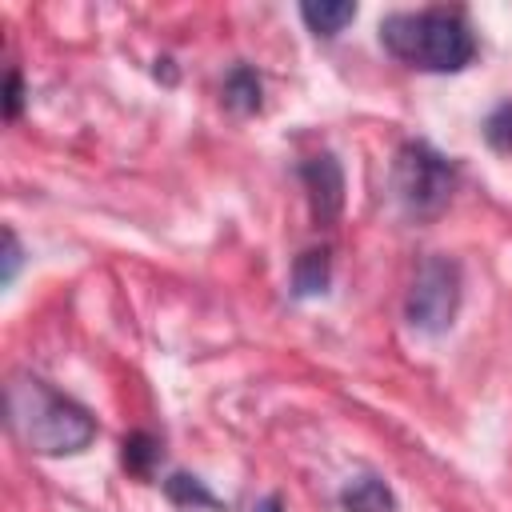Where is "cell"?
Listing matches in <instances>:
<instances>
[{
	"label": "cell",
	"mask_w": 512,
	"mask_h": 512,
	"mask_svg": "<svg viewBox=\"0 0 512 512\" xmlns=\"http://www.w3.org/2000/svg\"><path fill=\"white\" fill-rule=\"evenodd\" d=\"M4 412L12 436L36 456H72L96 440V420L88 416V408L32 372L8 376Z\"/></svg>",
	"instance_id": "1"
},
{
	"label": "cell",
	"mask_w": 512,
	"mask_h": 512,
	"mask_svg": "<svg viewBox=\"0 0 512 512\" xmlns=\"http://www.w3.org/2000/svg\"><path fill=\"white\" fill-rule=\"evenodd\" d=\"M376 32L388 56L420 72H460L476 56V36L468 20L452 8L388 12Z\"/></svg>",
	"instance_id": "2"
},
{
	"label": "cell",
	"mask_w": 512,
	"mask_h": 512,
	"mask_svg": "<svg viewBox=\"0 0 512 512\" xmlns=\"http://www.w3.org/2000/svg\"><path fill=\"white\" fill-rule=\"evenodd\" d=\"M456 192V164L428 140H404L392 160V200L408 220H436Z\"/></svg>",
	"instance_id": "3"
},
{
	"label": "cell",
	"mask_w": 512,
	"mask_h": 512,
	"mask_svg": "<svg viewBox=\"0 0 512 512\" xmlns=\"http://www.w3.org/2000/svg\"><path fill=\"white\" fill-rule=\"evenodd\" d=\"M456 308H460V264L448 256H428L412 276L404 320L424 336H440L452 328Z\"/></svg>",
	"instance_id": "4"
},
{
	"label": "cell",
	"mask_w": 512,
	"mask_h": 512,
	"mask_svg": "<svg viewBox=\"0 0 512 512\" xmlns=\"http://www.w3.org/2000/svg\"><path fill=\"white\" fill-rule=\"evenodd\" d=\"M300 180H304V192H308V208H312L316 228L336 224V216L344 208V168H340V160L332 152L308 156L300 164Z\"/></svg>",
	"instance_id": "5"
},
{
	"label": "cell",
	"mask_w": 512,
	"mask_h": 512,
	"mask_svg": "<svg viewBox=\"0 0 512 512\" xmlns=\"http://www.w3.org/2000/svg\"><path fill=\"white\" fill-rule=\"evenodd\" d=\"M328 280H332V256H328V248H304L292 260V296H300V300L320 296V292H328Z\"/></svg>",
	"instance_id": "6"
},
{
	"label": "cell",
	"mask_w": 512,
	"mask_h": 512,
	"mask_svg": "<svg viewBox=\"0 0 512 512\" xmlns=\"http://www.w3.org/2000/svg\"><path fill=\"white\" fill-rule=\"evenodd\" d=\"M344 512H396V496L380 476H352L340 488Z\"/></svg>",
	"instance_id": "7"
},
{
	"label": "cell",
	"mask_w": 512,
	"mask_h": 512,
	"mask_svg": "<svg viewBox=\"0 0 512 512\" xmlns=\"http://www.w3.org/2000/svg\"><path fill=\"white\" fill-rule=\"evenodd\" d=\"M300 20L308 24L312 36L332 40V36L344 32V24L356 20V4H348V0H320V4L308 0V4H300Z\"/></svg>",
	"instance_id": "8"
},
{
	"label": "cell",
	"mask_w": 512,
	"mask_h": 512,
	"mask_svg": "<svg viewBox=\"0 0 512 512\" xmlns=\"http://www.w3.org/2000/svg\"><path fill=\"white\" fill-rule=\"evenodd\" d=\"M260 76H256V68H248V64H232L228 68V76H224V104L232 108V112H240V116H252V112H260Z\"/></svg>",
	"instance_id": "9"
},
{
	"label": "cell",
	"mask_w": 512,
	"mask_h": 512,
	"mask_svg": "<svg viewBox=\"0 0 512 512\" xmlns=\"http://www.w3.org/2000/svg\"><path fill=\"white\" fill-rule=\"evenodd\" d=\"M164 496L172 504H180V508H216V496L204 488V480H196L188 472H172L164 480Z\"/></svg>",
	"instance_id": "10"
},
{
	"label": "cell",
	"mask_w": 512,
	"mask_h": 512,
	"mask_svg": "<svg viewBox=\"0 0 512 512\" xmlns=\"http://www.w3.org/2000/svg\"><path fill=\"white\" fill-rule=\"evenodd\" d=\"M156 456H160V448H156V440H152L148 432H132V436H124V444H120V464H124L132 476H148L152 464H156Z\"/></svg>",
	"instance_id": "11"
},
{
	"label": "cell",
	"mask_w": 512,
	"mask_h": 512,
	"mask_svg": "<svg viewBox=\"0 0 512 512\" xmlns=\"http://www.w3.org/2000/svg\"><path fill=\"white\" fill-rule=\"evenodd\" d=\"M484 140H488L496 152H508V156H512V104H500V108L484 120Z\"/></svg>",
	"instance_id": "12"
},
{
	"label": "cell",
	"mask_w": 512,
	"mask_h": 512,
	"mask_svg": "<svg viewBox=\"0 0 512 512\" xmlns=\"http://www.w3.org/2000/svg\"><path fill=\"white\" fill-rule=\"evenodd\" d=\"M0 284L8 288L12 280H16V272H20V260H24V252H20V240H16V232L12 228H4V236H0Z\"/></svg>",
	"instance_id": "13"
},
{
	"label": "cell",
	"mask_w": 512,
	"mask_h": 512,
	"mask_svg": "<svg viewBox=\"0 0 512 512\" xmlns=\"http://www.w3.org/2000/svg\"><path fill=\"white\" fill-rule=\"evenodd\" d=\"M24 108V80L16 68H8V88H4V120H16Z\"/></svg>",
	"instance_id": "14"
},
{
	"label": "cell",
	"mask_w": 512,
	"mask_h": 512,
	"mask_svg": "<svg viewBox=\"0 0 512 512\" xmlns=\"http://www.w3.org/2000/svg\"><path fill=\"white\" fill-rule=\"evenodd\" d=\"M252 512H284V500H280V496L272 492V496H264V500H260V504H256Z\"/></svg>",
	"instance_id": "15"
},
{
	"label": "cell",
	"mask_w": 512,
	"mask_h": 512,
	"mask_svg": "<svg viewBox=\"0 0 512 512\" xmlns=\"http://www.w3.org/2000/svg\"><path fill=\"white\" fill-rule=\"evenodd\" d=\"M160 76H164L168 84L176 80V72H172V60H156V80H160Z\"/></svg>",
	"instance_id": "16"
}]
</instances>
